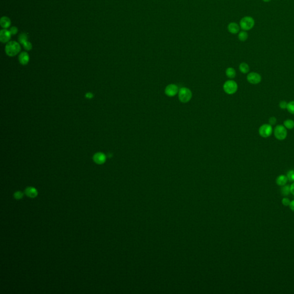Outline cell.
Instances as JSON below:
<instances>
[{"label": "cell", "instance_id": "1", "mask_svg": "<svg viewBox=\"0 0 294 294\" xmlns=\"http://www.w3.org/2000/svg\"><path fill=\"white\" fill-rule=\"evenodd\" d=\"M21 51V46L18 43L15 41L9 42L5 47V52L9 57H14Z\"/></svg>", "mask_w": 294, "mask_h": 294}, {"label": "cell", "instance_id": "2", "mask_svg": "<svg viewBox=\"0 0 294 294\" xmlns=\"http://www.w3.org/2000/svg\"><path fill=\"white\" fill-rule=\"evenodd\" d=\"M255 20L252 17L245 16L240 21V27L243 31H249L253 28L255 25Z\"/></svg>", "mask_w": 294, "mask_h": 294}, {"label": "cell", "instance_id": "3", "mask_svg": "<svg viewBox=\"0 0 294 294\" xmlns=\"http://www.w3.org/2000/svg\"><path fill=\"white\" fill-rule=\"evenodd\" d=\"M179 99L183 103H187L192 98V92L189 89L182 87L179 91Z\"/></svg>", "mask_w": 294, "mask_h": 294}, {"label": "cell", "instance_id": "4", "mask_svg": "<svg viewBox=\"0 0 294 294\" xmlns=\"http://www.w3.org/2000/svg\"><path fill=\"white\" fill-rule=\"evenodd\" d=\"M275 137L279 140H284L287 136V130L282 125H277L274 130Z\"/></svg>", "mask_w": 294, "mask_h": 294}, {"label": "cell", "instance_id": "5", "mask_svg": "<svg viewBox=\"0 0 294 294\" xmlns=\"http://www.w3.org/2000/svg\"><path fill=\"white\" fill-rule=\"evenodd\" d=\"M238 89V85L237 83L232 80L226 81L224 85V90L228 94H234Z\"/></svg>", "mask_w": 294, "mask_h": 294}, {"label": "cell", "instance_id": "6", "mask_svg": "<svg viewBox=\"0 0 294 294\" xmlns=\"http://www.w3.org/2000/svg\"><path fill=\"white\" fill-rule=\"evenodd\" d=\"M273 132L272 125L268 124L262 125L260 126L259 129V133L260 136L264 138H266L271 136Z\"/></svg>", "mask_w": 294, "mask_h": 294}, {"label": "cell", "instance_id": "7", "mask_svg": "<svg viewBox=\"0 0 294 294\" xmlns=\"http://www.w3.org/2000/svg\"><path fill=\"white\" fill-rule=\"evenodd\" d=\"M247 79L250 83L253 85H257L261 81V77L259 74L252 72L248 74Z\"/></svg>", "mask_w": 294, "mask_h": 294}, {"label": "cell", "instance_id": "8", "mask_svg": "<svg viewBox=\"0 0 294 294\" xmlns=\"http://www.w3.org/2000/svg\"><path fill=\"white\" fill-rule=\"evenodd\" d=\"M178 87L174 84L168 85L165 89V93L167 96H174L178 93Z\"/></svg>", "mask_w": 294, "mask_h": 294}, {"label": "cell", "instance_id": "9", "mask_svg": "<svg viewBox=\"0 0 294 294\" xmlns=\"http://www.w3.org/2000/svg\"><path fill=\"white\" fill-rule=\"evenodd\" d=\"M11 34L10 31L6 29H2L0 32V40L2 43H7L11 38Z\"/></svg>", "mask_w": 294, "mask_h": 294}, {"label": "cell", "instance_id": "10", "mask_svg": "<svg viewBox=\"0 0 294 294\" xmlns=\"http://www.w3.org/2000/svg\"><path fill=\"white\" fill-rule=\"evenodd\" d=\"M106 156L103 153H96L93 156L94 162L98 164H103L106 161Z\"/></svg>", "mask_w": 294, "mask_h": 294}, {"label": "cell", "instance_id": "11", "mask_svg": "<svg viewBox=\"0 0 294 294\" xmlns=\"http://www.w3.org/2000/svg\"><path fill=\"white\" fill-rule=\"evenodd\" d=\"M18 60L20 63L23 65H26L28 63L29 61V57L28 54L26 52H21L18 56Z\"/></svg>", "mask_w": 294, "mask_h": 294}, {"label": "cell", "instance_id": "12", "mask_svg": "<svg viewBox=\"0 0 294 294\" xmlns=\"http://www.w3.org/2000/svg\"><path fill=\"white\" fill-rule=\"evenodd\" d=\"M25 193L29 198H35L38 195V191L32 187H27L25 190Z\"/></svg>", "mask_w": 294, "mask_h": 294}, {"label": "cell", "instance_id": "13", "mask_svg": "<svg viewBox=\"0 0 294 294\" xmlns=\"http://www.w3.org/2000/svg\"><path fill=\"white\" fill-rule=\"evenodd\" d=\"M227 29L228 31L232 34H236L239 32L240 27L237 23L233 22L229 24L227 26Z\"/></svg>", "mask_w": 294, "mask_h": 294}, {"label": "cell", "instance_id": "14", "mask_svg": "<svg viewBox=\"0 0 294 294\" xmlns=\"http://www.w3.org/2000/svg\"><path fill=\"white\" fill-rule=\"evenodd\" d=\"M288 181V178L287 176L284 175H280L278 176L276 179V183L278 186H283L286 185Z\"/></svg>", "mask_w": 294, "mask_h": 294}, {"label": "cell", "instance_id": "15", "mask_svg": "<svg viewBox=\"0 0 294 294\" xmlns=\"http://www.w3.org/2000/svg\"><path fill=\"white\" fill-rule=\"evenodd\" d=\"M11 21L8 17L4 16L1 18L0 25L3 28L6 29L11 26Z\"/></svg>", "mask_w": 294, "mask_h": 294}, {"label": "cell", "instance_id": "16", "mask_svg": "<svg viewBox=\"0 0 294 294\" xmlns=\"http://www.w3.org/2000/svg\"><path fill=\"white\" fill-rule=\"evenodd\" d=\"M239 69L242 73H248L249 71V65L246 63H241L239 66Z\"/></svg>", "mask_w": 294, "mask_h": 294}, {"label": "cell", "instance_id": "17", "mask_svg": "<svg viewBox=\"0 0 294 294\" xmlns=\"http://www.w3.org/2000/svg\"><path fill=\"white\" fill-rule=\"evenodd\" d=\"M226 74L227 77L229 78H234L236 75V73L235 70L232 67H229L226 70Z\"/></svg>", "mask_w": 294, "mask_h": 294}, {"label": "cell", "instance_id": "18", "mask_svg": "<svg viewBox=\"0 0 294 294\" xmlns=\"http://www.w3.org/2000/svg\"><path fill=\"white\" fill-rule=\"evenodd\" d=\"M284 126L286 129H292L294 128V121L291 119H286L284 121Z\"/></svg>", "mask_w": 294, "mask_h": 294}, {"label": "cell", "instance_id": "19", "mask_svg": "<svg viewBox=\"0 0 294 294\" xmlns=\"http://www.w3.org/2000/svg\"><path fill=\"white\" fill-rule=\"evenodd\" d=\"M290 192V186L289 185H284L281 188V194L284 197L288 196Z\"/></svg>", "mask_w": 294, "mask_h": 294}, {"label": "cell", "instance_id": "20", "mask_svg": "<svg viewBox=\"0 0 294 294\" xmlns=\"http://www.w3.org/2000/svg\"><path fill=\"white\" fill-rule=\"evenodd\" d=\"M238 38V39L240 40V41H245L248 39V34L245 31H241L239 33Z\"/></svg>", "mask_w": 294, "mask_h": 294}, {"label": "cell", "instance_id": "21", "mask_svg": "<svg viewBox=\"0 0 294 294\" xmlns=\"http://www.w3.org/2000/svg\"><path fill=\"white\" fill-rule=\"evenodd\" d=\"M287 109L289 113L294 114V101H292L288 103Z\"/></svg>", "mask_w": 294, "mask_h": 294}, {"label": "cell", "instance_id": "22", "mask_svg": "<svg viewBox=\"0 0 294 294\" xmlns=\"http://www.w3.org/2000/svg\"><path fill=\"white\" fill-rule=\"evenodd\" d=\"M287 177L289 181L294 182V170H291L289 171L287 174Z\"/></svg>", "mask_w": 294, "mask_h": 294}, {"label": "cell", "instance_id": "23", "mask_svg": "<svg viewBox=\"0 0 294 294\" xmlns=\"http://www.w3.org/2000/svg\"><path fill=\"white\" fill-rule=\"evenodd\" d=\"M18 41L21 44H23L24 42L27 41V35L25 34H20L18 38Z\"/></svg>", "mask_w": 294, "mask_h": 294}, {"label": "cell", "instance_id": "24", "mask_svg": "<svg viewBox=\"0 0 294 294\" xmlns=\"http://www.w3.org/2000/svg\"><path fill=\"white\" fill-rule=\"evenodd\" d=\"M23 47H24V48H25V50H27V51L31 50L32 49V44H31V43L30 42L28 41V40H27V41H26L25 42H24V43H23Z\"/></svg>", "mask_w": 294, "mask_h": 294}, {"label": "cell", "instance_id": "25", "mask_svg": "<svg viewBox=\"0 0 294 294\" xmlns=\"http://www.w3.org/2000/svg\"><path fill=\"white\" fill-rule=\"evenodd\" d=\"M291 202V201L288 198H283L282 200V203L284 206H289Z\"/></svg>", "mask_w": 294, "mask_h": 294}, {"label": "cell", "instance_id": "26", "mask_svg": "<svg viewBox=\"0 0 294 294\" xmlns=\"http://www.w3.org/2000/svg\"><path fill=\"white\" fill-rule=\"evenodd\" d=\"M288 103L285 101H282L279 103V107L282 109H286L287 107Z\"/></svg>", "mask_w": 294, "mask_h": 294}, {"label": "cell", "instance_id": "27", "mask_svg": "<svg viewBox=\"0 0 294 294\" xmlns=\"http://www.w3.org/2000/svg\"><path fill=\"white\" fill-rule=\"evenodd\" d=\"M23 193L21 191H17L14 194V197L16 199H20L23 198Z\"/></svg>", "mask_w": 294, "mask_h": 294}, {"label": "cell", "instance_id": "28", "mask_svg": "<svg viewBox=\"0 0 294 294\" xmlns=\"http://www.w3.org/2000/svg\"><path fill=\"white\" fill-rule=\"evenodd\" d=\"M276 121H277V119H276V117H270V119H269V124L271 125H274L276 124Z\"/></svg>", "mask_w": 294, "mask_h": 294}, {"label": "cell", "instance_id": "29", "mask_svg": "<svg viewBox=\"0 0 294 294\" xmlns=\"http://www.w3.org/2000/svg\"><path fill=\"white\" fill-rule=\"evenodd\" d=\"M10 31L11 32V34H16L17 33L18 29H17V27H11V28L10 29Z\"/></svg>", "mask_w": 294, "mask_h": 294}, {"label": "cell", "instance_id": "30", "mask_svg": "<svg viewBox=\"0 0 294 294\" xmlns=\"http://www.w3.org/2000/svg\"><path fill=\"white\" fill-rule=\"evenodd\" d=\"M289 206V209L291 210L293 212H294V200L291 201Z\"/></svg>", "mask_w": 294, "mask_h": 294}, {"label": "cell", "instance_id": "31", "mask_svg": "<svg viewBox=\"0 0 294 294\" xmlns=\"http://www.w3.org/2000/svg\"><path fill=\"white\" fill-rule=\"evenodd\" d=\"M290 192L294 195V182L290 186Z\"/></svg>", "mask_w": 294, "mask_h": 294}, {"label": "cell", "instance_id": "32", "mask_svg": "<svg viewBox=\"0 0 294 294\" xmlns=\"http://www.w3.org/2000/svg\"><path fill=\"white\" fill-rule=\"evenodd\" d=\"M264 2H270L271 1V0H263Z\"/></svg>", "mask_w": 294, "mask_h": 294}]
</instances>
